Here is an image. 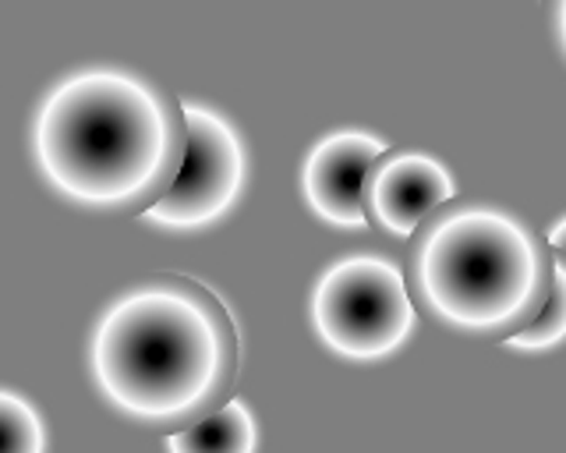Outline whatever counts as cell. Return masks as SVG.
<instances>
[{
    "label": "cell",
    "mask_w": 566,
    "mask_h": 453,
    "mask_svg": "<svg viewBox=\"0 0 566 453\" xmlns=\"http://www.w3.org/2000/svg\"><path fill=\"white\" fill-rule=\"evenodd\" d=\"M46 432L25 397L0 390V453H43Z\"/></svg>",
    "instance_id": "30bf717a"
},
{
    "label": "cell",
    "mask_w": 566,
    "mask_h": 453,
    "mask_svg": "<svg viewBox=\"0 0 566 453\" xmlns=\"http://www.w3.org/2000/svg\"><path fill=\"white\" fill-rule=\"evenodd\" d=\"M545 14H548V25H553L556 43L566 54V0H545Z\"/></svg>",
    "instance_id": "8fae6325"
},
{
    "label": "cell",
    "mask_w": 566,
    "mask_h": 453,
    "mask_svg": "<svg viewBox=\"0 0 566 453\" xmlns=\"http://www.w3.org/2000/svg\"><path fill=\"white\" fill-rule=\"evenodd\" d=\"M566 340V255L553 252V287L542 312L524 329L510 334L503 344L513 351H545Z\"/></svg>",
    "instance_id": "9c48e42d"
},
{
    "label": "cell",
    "mask_w": 566,
    "mask_h": 453,
    "mask_svg": "<svg viewBox=\"0 0 566 453\" xmlns=\"http://www.w3.org/2000/svg\"><path fill=\"white\" fill-rule=\"evenodd\" d=\"M386 143L368 131H333L318 138L305 156L301 185L305 199L318 217L344 231H361L365 213V181L368 170L382 160Z\"/></svg>",
    "instance_id": "8992f818"
},
{
    "label": "cell",
    "mask_w": 566,
    "mask_h": 453,
    "mask_svg": "<svg viewBox=\"0 0 566 453\" xmlns=\"http://www.w3.org/2000/svg\"><path fill=\"white\" fill-rule=\"evenodd\" d=\"M88 361L114 408L156 429H181L227 404L241 340L206 284L153 276L103 312Z\"/></svg>",
    "instance_id": "6da1fadb"
},
{
    "label": "cell",
    "mask_w": 566,
    "mask_h": 453,
    "mask_svg": "<svg viewBox=\"0 0 566 453\" xmlns=\"http://www.w3.org/2000/svg\"><path fill=\"white\" fill-rule=\"evenodd\" d=\"M185 103V160L177 170L174 185L164 191V199L153 202L146 213L149 223L174 227V231H195V227L217 223L234 209L248 156L238 128L230 120L202 107V103Z\"/></svg>",
    "instance_id": "5b68a950"
},
{
    "label": "cell",
    "mask_w": 566,
    "mask_h": 453,
    "mask_svg": "<svg viewBox=\"0 0 566 453\" xmlns=\"http://www.w3.org/2000/svg\"><path fill=\"white\" fill-rule=\"evenodd\" d=\"M457 196L453 173L436 156L424 152H382V160L368 170L365 213L382 231L397 238L418 234V227L450 206Z\"/></svg>",
    "instance_id": "52a82bcc"
},
{
    "label": "cell",
    "mask_w": 566,
    "mask_h": 453,
    "mask_svg": "<svg viewBox=\"0 0 566 453\" xmlns=\"http://www.w3.org/2000/svg\"><path fill=\"white\" fill-rule=\"evenodd\" d=\"M418 312L397 263L376 252L333 259L312 287V326L329 351L376 361L415 334Z\"/></svg>",
    "instance_id": "277c9868"
},
{
    "label": "cell",
    "mask_w": 566,
    "mask_h": 453,
    "mask_svg": "<svg viewBox=\"0 0 566 453\" xmlns=\"http://www.w3.org/2000/svg\"><path fill=\"white\" fill-rule=\"evenodd\" d=\"M255 443L259 432L252 411L241 400H227L195 425L167 435V453H255Z\"/></svg>",
    "instance_id": "ba28073f"
},
{
    "label": "cell",
    "mask_w": 566,
    "mask_h": 453,
    "mask_svg": "<svg viewBox=\"0 0 566 453\" xmlns=\"http://www.w3.org/2000/svg\"><path fill=\"white\" fill-rule=\"evenodd\" d=\"M548 287V241L506 209L450 202L418 227L411 291L439 323L506 340L538 316Z\"/></svg>",
    "instance_id": "3957f363"
},
{
    "label": "cell",
    "mask_w": 566,
    "mask_h": 453,
    "mask_svg": "<svg viewBox=\"0 0 566 453\" xmlns=\"http://www.w3.org/2000/svg\"><path fill=\"white\" fill-rule=\"evenodd\" d=\"M548 249L553 252H559V255H566V217L548 231Z\"/></svg>",
    "instance_id": "7c38bea8"
},
{
    "label": "cell",
    "mask_w": 566,
    "mask_h": 453,
    "mask_svg": "<svg viewBox=\"0 0 566 453\" xmlns=\"http://www.w3.org/2000/svg\"><path fill=\"white\" fill-rule=\"evenodd\" d=\"M32 152L67 199L146 213L185 160V103L124 67H85L43 96Z\"/></svg>",
    "instance_id": "7a4b0ae2"
}]
</instances>
